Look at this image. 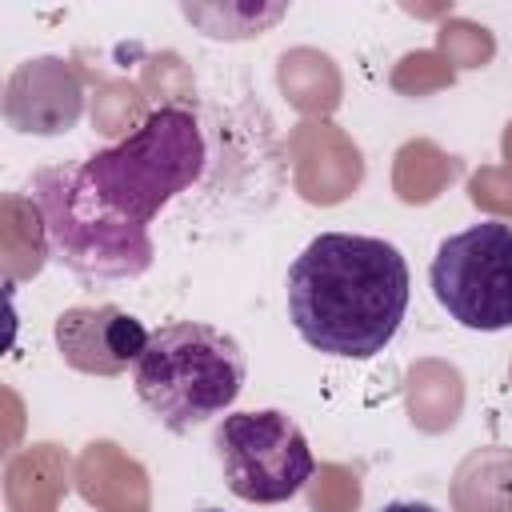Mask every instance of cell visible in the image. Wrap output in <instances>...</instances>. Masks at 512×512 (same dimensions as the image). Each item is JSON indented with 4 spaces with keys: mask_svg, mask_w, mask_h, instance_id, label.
Segmentation results:
<instances>
[{
    "mask_svg": "<svg viewBox=\"0 0 512 512\" xmlns=\"http://www.w3.org/2000/svg\"><path fill=\"white\" fill-rule=\"evenodd\" d=\"M80 112H84V88L64 60L36 56L8 76L4 116L16 132L60 136L80 120Z\"/></svg>",
    "mask_w": 512,
    "mask_h": 512,
    "instance_id": "8",
    "label": "cell"
},
{
    "mask_svg": "<svg viewBox=\"0 0 512 512\" xmlns=\"http://www.w3.org/2000/svg\"><path fill=\"white\" fill-rule=\"evenodd\" d=\"M244 376L248 360L236 336L200 320H176L152 332L136 360L132 388L168 432L188 436L236 404Z\"/></svg>",
    "mask_w": 512,
    "mask_h": 512,
    "instance_id": "2",
    "label": "cell"
},
{
    "mask_svg": "<svg viewBox=\"0 0 512 512\" xmlns=\"http://www.w3.org/2000/svg\"><path fill=\"white\" fill-rule=\"evenodd\" d=\"M152 332L116 304L68 308L56 316V348L64 364L88 376H120L128 364L144 356Z\"/></svg>",
    "mask_w": 512,
    "mask_h": 512,
    "instance_id": "7",
    "label": "cell"
},
{
    "mask_svg": "<svg viewBox=\"0 0 512 512\" xmlns=\"http://www.w3.org/2000/svg\"><path fill=\"white\" fill-rule=\"evenodd\" d=\"M428 284L436 304L472 332L512 328V228L480 220L440 240Z\"/></svg>",
    "mask_w": 512,
    "mask_h": 512,
    "instance_id": "6",
    "label": "cell"
},
{
    "mask_svg": "<svg viewBox=\"0 0 512 512\" xmlns=\"http://www.w3.org/2000/svg\"><path fill=\"white\" fill-rule=\"evenodd\" d=\"M204 164L208 148L196 116L180 104H164L112 148L84 156L80 176L100 204L148 228L172 196L200 180Z\"/></svg>",
    "mask_w": 512,
    "mask_h": 512,
    "instance_id": "3",
    "label": "cell"
},
{
    "mask_svg": "<svg viewBox=\"0 0 512 512\" xmlns=\"http://www.w3.org/2000/svg\"><path fill=\"white\" fill-rule=\"evenodd\" d=\"M200 512H220V508H200Z\"/></svg>",
    "mask_w": 512,
    "mask_h": 512,
    "instance_id": "10",
    "label": "cell"
},
{
    "mask_svg": "<svg viewBox=\"0 0 512 512\" xmlns=\"http://www.w3.org/2000/svg\"><path fill=\"white\" fill-rule=\"evenodd\" d=\"M380 512H436V508L424 504V500H392V504H384Z\"/></svg>",
    "mask_w": 512,
    "mask_h": 512,
    "instance_id": "9",
    "label": "cell"
},
{
    "mask_svg": "<svg viewBox=\"0 0 512 512\" xmlns=\"http://www.w3.org/2000/svg\"><path fill=\"white\" fill-rule=\"evenodd\" d=\"M408 308V264L396 244L320 232L288 268V320L328 356L368 360L388 348Z\"/></svg>",
    "mask_w": 512,
    "mask_h": 512,
    "instance_id": "1",
    "label": "cell"
},
{
    "mask_svg": "<svg viewBox=\"0 0 512 512\" xmlns=\"http://www.w3.org/2000/svg\"><path fill=\"white\" fill-rule=\"evenodd\" d=\"M44 236L64 268L84 280H132L152 264V236L124 220L84 184L80 164L40 168L28 184Z\"/></svg>",
    "mask_w": 512,
    "mask_h": 512,
    "instance_id": "4",
    "label": "cell"
},
{
    "mask_svg": "<svg viewBox=\"0 0 512 512\" xmlns=\"http://www.w3.org/2000/svg\"><path fill=\"white\" fill-rule=\"evenodd\" d=\"M212 448L228 492L248 504H284L316 472L300 424L280 408L228 412L212 432Z\"/></svg>",
    "mask_w": 512,
    "mask_h": 512,
    "instance_id": "5",
    "label": "cell"
}]
</instances>
